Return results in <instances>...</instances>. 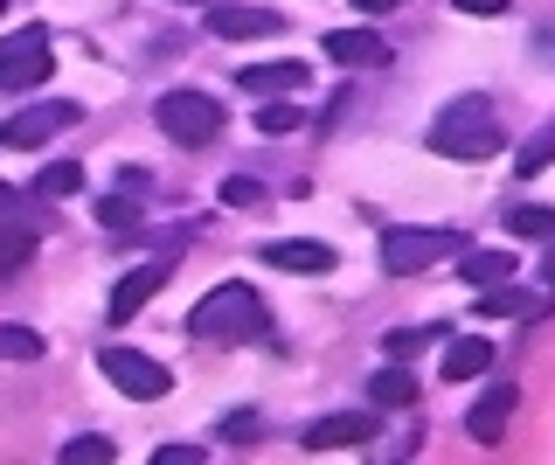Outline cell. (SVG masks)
<instances>
[{"mask_svg":"<svg viewBox=\"0 0 555 465\" xmlns=\"http://www.w3.org/2000/svg\"><path fill=\"white\" fill-rule=\"evenodd\" d=\"M548 160H555V126H542V132H534L528 146L514 153V175H520V181H534V175H542Z\"/></svg>","mask_w":555,"mask_h":465,"instance_id":"obj_21","label":"cell"},{"mask_svg":"<svg viewBox=\"0 0 555 465\" xmlns=\"http://www.w3.org/2000/svg\"><path fill=\"white\" fill-rule=\"evenodd\" d=\"M0 14H8V0H0Z\"/></svg>","mask_w":555,"mask_h":465,"instance_id":"obj_35","label":"cell"},{"mask_svg":"<svg viewBox=\"0 0 555 465\" xmlns=\"http://www.w3.org/2000/svg\"><path fill=\"white\" fill-rule=\"evenodd\" d=\"M507 236H555V209H534V202H528V209H514L507 216Z\"/></svg>","mask_w":555,"mask_h":465,"instance_id":"obj_25","label":"cell"},{"mask_svg":"<svg viewBox=\"0 0 555 465\" xmlns=\"http://www.w3.org/2000/svg\"><path fill=\"white\" fill-rule=\"evenodd\" d=\"M493 369V340H451L444 348V383H473V375H486Z\"/></svg>","mask_w":555,"mask_h":465,"instance_id":"obj_14","label":"cell"},{"mask_svg":"<svg viewBox=\"0 0 555 465\" xmlns=\"http://www.w3.org/2000/svg\"><path fill=\"white\" fill-rule=\"evenodd\" d=\"M369 403H375V410H410V403H416V375L396 369V361H389V369H375V375H369Z\"/></svg>","mask_w":555,"mask_h":465,"instance_id":"obj_16","label":"cell"},{"mask_svg":"<svg viewBox=\"0 0 555 465\" xmlns=\"http://www.w3.org/2000/svg\"><path fill=\"white\" fill-rule=\"evenodd\" d=\"M459 244H465L459 230H389L382 236V271H389V279H416V271L444 264Z\"/></svg>","mask_w":555,"mask_h":465,"instance_id":"obj_4","label":"cell"},{"mask_svg":"<svg viewBox=\"0 0 555 465\" xmlns=\"http://www.w3.org/2000/svg\"><path fill=\"white\" fill-rule=\"evenodd\" d=\"M243 77V91H257V98H285V91H299L306 83V63H250V70H236Z\"/></svg>","mask_w":555,"mask_h":465,"instance_id":"obj_15","label":"cell"},{"mask_svg":"<svg viewBox=\"0 0 555 465\" xmlns=\"http://www.w3.org/2000/svg\"><path fill=\"white\" fill-rule=\"evenodd\" d=\"M98 369H104V383H112V389L139 396V403L167 396V369H160L153 354H139V348H104V354H98Z\"/></svg>","mask_w":555,"mask_h":465,"instance_id":"obj_6","label":"cell"},{"mask_svg":"<svg viewBox=\"0 0 555 465\" xmlns=\"http://www.w3.org/2000/svg\"><path fill=\"white\" fill-rule=\"evenodd\" d=\"M507 417H514V383H493V389H486L479 403H473V417H465V430H473L479 444H493L500 430H507Z\"/></svg>","mask_w":555,"mask_h":465,"instance_id":"obj_13","label":"cell"},{"mask_svg":"<svg viewBox=\"0 0 555 465\" xmlns=\"http://www.w3.org/2000/svg\"><path fill=\"white\" fill-rule=\"evenodd\" d=\"M459 279H465V285H493V279H514V250L500 244V250H473V257H459Z\"/></svg>","mask_w":555,"mask_h":465,"instance_id":"obj_18","label":"cell"},{"mask_svg":"<svg viewBox=\"0 0 555 465\" xmlns=\"http://www.w3.org/2000/svg\"><path fill=\"white\" fill-rule=\"evenodd\" d=\"M264 264L271 271H299V279H320V271H334V244H312V236H278V244H264Z\"/></svg>","mask_w":555,"mask_h":465,"instance_id":"obj_11","label":"cell"},{"mask_svg":"<svg viewBox=\"0 0 555 465\" xmlns=\"http://www.w3.org/2000/svg\"><path fill=\"white\" fill-rule=\"evenodd\" d=\"M222 438H230V444H257V438H264V417H257V410H236V417L222 424Z\"/></svg>","mask_w":555,"mask_h":465,"instance_id":"obj_26","label":"cell"},{"mask_svg":"<svg viewBox=\"0 0 555 465\" xmlns=\"http://www.w3.org/2000/svg\"><path fill=\"white\" fill-rule=\"evenodd\" d=\"M98 222H104L112 236H126V230H139V202H132V195H104V202H98Z\"/></svg>","mask_w":555,"mask_h":465,"instance_id":"obj_23","label":"cell"},{"mask_svg":"<svg viewBox=\"0 0 555 465\" xmlns=\"http://www.w3.org/2000/svg\"><path fill=\"white\" fill-rule=\"evenodd\" d=\"M77 105H69V98H49V105H28V112H14L8 126H0V140L8 146H42L49 132H63V126H77Z\"/></svg>","mask_w":555,"mask_h":465,"instance_id":"obj_7","label":"cell"},{"mask_svg":"<svg viewBox=\"0 0 555 465\" xmlns=\"http://www.w3.org/2000/svg\"><path fill=\"white\" fill-rule=\"evenodd\" d=\"M42 77H49V28L28 22L0 42V83H8V91H35Z\"/></svg>","mask_w":555,"mask_h":465,"instance_id":"obj_5","label":"cell"},{"mask_svg":"<svg viewBox=\"0 0 555 465\" xmlns=\"http://www.w3.org/2000/svg\"><path fill=\"white\" fill-rule=\"evenodd\" d=\"M167 271H173V257H160V264H139V271H126V279L112 285V299H104V313H112V326H126V320H139L146 313V299L167 285Z\"/></svg>","mask_w":555,"mask_h":465,"instance_id":"obj_8","label":"cell"},{"mask_svg":"<svg viewBox=\"0 0 555 465\" xmlns=\"http://www.w3.org/2000/svg\"><path fill=\"white\" fill-rule=\"evenodd\" d=\"M63 458H69V465H91V458H112V438H69V444H63Z\"/></svg>","mask_w":555,"mask_h":465,"instance_id":"obj_27","label":"cell"},{"mask_svg":"<svg viewBox=\"0 0 555 465\" xmlns=\"http://www.w3.org/2000/svg\"><path fill=\"white\" fill-rule=\"evenodd\" d=\"M0 216H28V202H22V188H8V181H0Z\"/></svg>","mask_w":555,"mask_h":465,"instance_id":"obj_31","label":"cell"},{"mask_svg":"<svg viewBox=\"0 0 555 465\" xmlns=\"http://www.w3.org/2000/svg\"><path fill=\"white\" fill-rule=\"evenodd\" d=\"M188 326H195L202 340H264L271 313H264V299H257L250 285H216L195 313H188Z\"/></svg>","mask_w":555,"mask_h":465,"instance_id":"obj_2","label":"cell"},{"mask_svg":"<svg viewBox=\"0 0 555 465\" xmlns=\"http://www.w3.org/2000/svg\"><path fill=\"white\" fill-rule=\"evenodd\" d=\"M451 8H465V14H507V0H451Z\"/></svg>","mask_w":555,"mask_h":465,"instance_id":"obj_32","label":"cell"},{"mask_svg":"<svg viewBox=\"0 0 555 465\" xmlns=\"http://www.w3.org/2000/svg\"><path fill=\"white\" fill-rule=\"evenodd\" d=\"M473 306H479V320H520V313H542V306H534L520 285H507V279H493V285H486V299H473Z\"/></svg>","mask_w":555,"mask_h":465,"instance_id":"obj_17","label":"cell"},{"mask_svg":"<svg viewBox=\"0 0 555 465\" xmlns=\"http://www.w3.org/2000/svg\"><path fill=\"white\" fill-rule=\"evenodd\" d=\"M35 257V230H22V222H0V279L8 271H22Z\"/></svg>","mask_w":555,"mask_h":465,"instance_id":"obj_20","label":"cell"},{"mask_svg":"<svg viewBox=\"0 0 555 465\" xmlns=\"http://www.w3.org/2000/svg\"><path fill=\"white\" fill-rule=\"evenodd\" d=\"M326 56H334L340 70H382V63H389V42H382L375 28H334V36H326Z\"/></svg>","mask_w":555,"mask_h":465,"instance_id":"obj_12","label":"cell"},{"mask_svg":"<svg viewBox=\"0 0 555 465\" xmlns=\"http://www.w3.org/2000/svg\"><path fill=\"white\" fill-rule=\"evenodd\" d=\"M285 14L278 8H208V36L216 42H250V36H278Z\"/></svg>","mask_w":555,"mask_h":465,"instance_id":"obj_10","label":"cell"},{"mask_svg":"<svg viewBox=\"0 0 555 465\" xmlns=\"http://www.w3.org/2000/svg\"><path fill=\"white\" fill-rule=\"evenodd\" d=\"M0 361H42V334L35 326H0Z\"/></svg>","mask_w":555,"mask_h":465,"instance_id":"obj_22","label":"cell"},{"mask_svg":"<svg viewBox=\"0 0 555 465\" xmlns=\"http://www.w3.org/2000/svg\"><path fill=\"white\" fill-rule=\"evenodd\" d=\"M77 188H83V167H77V160H49L42 175H35V195H49V202L77 195Z\"/></svg>","mask_w":555,"mask_h":465,"instance_id":"obj_19","label":"cell"},{"mask_svg":"<svg viewBox=\"0 0 555 465\" xmlns=\"http://www.w3.org/2000/svg\"><path fill=\"white\" fill-rule=\"evenodd\" d=\"M430 340H444V326H403V334H389V340H382V354H389V361H403V354H416V348H430Z\"/></svg>","mask_w":555,"mask_h":465,"instance_id":"obj_24","label":"cell"},{"mask_svg":"<svg viewBox=\"0 0 555 465\" xmlns=\"http://www.w3.org/2000/svg\"><path fill=\"white\" fill-rule=\"evenodd\" d=\"M375 430H382L375 410H340V417L306 424V452H340V444H369Z\"/></svg>","mask_w":555,"mask_h":465,"instance_id":"obj_9","label":"cell"},{"mask_svg":"<svg viewBox=\"0 0 555 465\" xmlns=\"http://www.w3.org/2000/svg\"><path fill=\"white\" fill-rule=\"evenodd\" d=\"M292 126H299V112H292V105H264V112H257V132H271V140H278V132H292Z\"/></svg>","mask_w":555,"mask_h":465,"instance_id":"obj_28","label":"cell"},{"mask_svg":"<svg viewBox=\"0 0 555 465\" xmlns=\"http://www.w3.org/2000/svg\"><path fill=\"white\" fill-rule=\"evenodd\" d=\"M396 8V0H361V14H389Z\"/></svg>","mask_w":555,"mask_h":465,"instance_id":"obj_33","label":"cell"},{"mask_svg":"<svg viewBox=\"0 0 555 465\" xmlns=\"http://www.w3.org/2000/svg\"><path fill=\"white\" fill-rule=\"evenodd\" d=\"M264 195V188H257L250 175H236V181H222V202H236V209H250V202Z\"/></svg>","mask_w":555,"mask_h":465,"instance_id":"obj_29","label":"cell"},{"mask_svg":"<svg viewBox=\"0 0 555 465\" xmlns=\"http://www.w3.org/2000/svg\"><path fill=\"white\" fill-rule=\"evenodd\" d=\"M153 118H160V132L173 146H208V140H222V105L208 91H167L160 105H153Z\"/></svg>","mask_w":555,"mask_h":465,"instance_id":"obj_3","label":"cell"},{"mask_svg":"<svg viewBox=\"0 0 555 465\" xmlns=\"http://www.w3.org/2000/svg\"><path fill=\"white\" fill-rule=\"evenodd\" d=\"M430 153H444V160H493L500 153V118L486 98H459V105L438 112V126H430Z\"/></svg>","mask_w":555,"mask_h":465,"instance_id":"obj_1","label":"cell"},{"mask_svg":"<svg viewBox=\"0 0 555 465\" xmlns=\"http://www.w3.org/2000/svg\"><path fill=\"white\" fill-rule=\"evenodd\" d=\"M202 452H195V444H160V465H195Z\"/></svg>","mask_w":555,"mask_h":465,"instance_id":"obj_30","label":"cell"},{"mask_svg":"<svg viewBox=\"0 0 555 465\" xmlns=\"http://www.w3.org/2000/svg\"><path fill=\"white\" fill-rule=\"evenodd\" d=\"M548 285H555V250H548Z\"/></svg>","mask_w":555,"mask_h":465,"instance_id":"obj_34","label":"cell"}]
</instances>
